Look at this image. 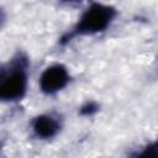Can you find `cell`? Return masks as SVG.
Wrapping results in <instances>:
<instances>
[{
	"mask_svg": "<svg viewBox=\"0 0 158 158\" xmlns=\"http://www.w3.org/2000/svg\"><path fill=\"white\" fill-rule=\"evenodd\" d=\"M26 74L21 68L11 69L0 77V99L16 100L20 99L26 90Z\"/></svg>",
	"mask_w": 158,
	"mask_h": 158,
	"instance_id": "obj_2",
	"label": "cell"
},
{
	"mask_svg": "<svg viewBox=\"0 0 158 158\" xmlns=\"http://www.w3.org/2000/svg\"><path fill=\"white\" fill-rule=\"evenodd\" d=\"M58 122L51 117V116H40L36 118L33 123V130L35 132L43 138H48L56 135L58 131Z\"/></svg>",
	"mask_w": 158,
	"mask_h": 158,
	"instance_id": "obj_4",
	"label": "cell"
},
{
	"mask_svg": "<svg viewBox=\"0 0 158 158\" xmlns=\"http://www.w3.org/2000/svg\"><path fill=\"white\" fill-rule=\"evenodd\" d=\"M114 16V10L109 6L95 4L81 16L77 31L80 33H94L105 30Z\"/></svg>",
	"mask_w": 158,
	"mask_h": 158,
	"instance_id": "obj_1",
	"label": "cell"
},
{
	"mask_svg": "<svg viewBox=\"0 0 158 158\" xmlns=\"http://www.w3.org/2000/svg\"><path fill=\"white\" fill-rule=\"evenodd\" d=\"M158 156H157V148H156V146H152V147H149V148H147L138 158H157Z\"/></svg>",
	"mask_w": 158,
	"mask_h": 158,
	"instance_id": "obj_5",
	"label": "cell"
},
{
	"mask_svg": "<svg viewBox=\"0 0 158 158\" xmlns=\"http://www.w3.org/2000/svg\"><path fill=\"white\" fill-rule=\"evenodd\" d=\"M69 80V75L67 69L63 65L56 64L48 67L40 78L41 89L44 93H56L60 90Z\"/></svg>",
	"mask_w": 158,
	"mask_h": 158,
	"instance_id": "obj_3",
	"label": "cell"
}]
</instances>
